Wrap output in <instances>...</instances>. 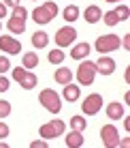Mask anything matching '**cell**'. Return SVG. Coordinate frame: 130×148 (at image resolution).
I'll return each mask as SVG.
<instances>
[{"mask_svg": "<svg viewBox=\"0 0 130 148\" xmlns=\"http://www.w3.org/2000/svg\"><path fill=\"white\" fill-rule=\"evenodd\" d=\"M124 114H126V110H124V105L117 103V101H113V103L107 105V116H109L111 120H122Z\"/></svg>", "mask_w": 130, "mask_h": 148, "instance_id": "7c38bea8", "label": "cell"}, {"mask_svg": "<svg viewBox=\"0 0 130 148\" xmlns=\"http://www.w3.org/2000/svg\"><path fill=\"white\" fill-rule=\"evenodd\" d=\"M94 64H96V73H102V75H111L113 71H115V60H113L111 56H107V54H102Z\"/></svg>", "mask_w": 130, "mask_h": 148, "instance_id": "30bf717a", "label": "cell"}, {"mask_svg": "<svg viewBox=\"0 0 130 148\" xmlns=\"http://www.w3.org/2000/svg\"><path fill=\"white\" fill-rule=\"evenodd\" d=\"M2 137H9V127L4 125V122H0V140Z\"/></svg>", "mask_w": 130, "mask_h": 148, "instance_id": "1f68e13d", "label": "cell"}, {"mask_svg": "<svg viewBox=\"0 0 130 148\" xmlns=\"http://www.w3.org/2000/svg\"><path fill=\"white\" fill-rule=\"evenodd\" d=\"M100 140H102V144L107 146V148H115L119 144V133H117V129L113 125H104L102 129H100Z\"/></svg>", "mask_w": 130, "mask_h": 148, "instance_id": "ba28073f", "label": "cell"}, {"mask_svg": "<svg viewBox=\"0 0 130 148\" xmlns=\"http://www.w3.org/2000/svg\"><path fill=\"white\" fill-rule=\"evenodd\" d=\"M94 47H96V52H100V54L115 52V49L119 47V37H117V34H102V37L96 39Z\"/></svg>", "mask_w": 130, "mask_h": 148, "instance_id": "5b68a950", "label": "cell"}, {"mask_svg": "<svg viewBox=\"0 0 130 148\" xmlns=\"http://www.w3.org/2000/svg\"><path fill=\"white\" fill-rule=\"evenodd\" d=\"M47 146H49L47 140H34L32 144H30V148H47Z\"/></svg>", "mask_w": 130, "mask_h": 148, "instance_id": "f1b7e54d", "label": "cell"}, {"mask_svg": "<svg viewBox=\"0 0 130 148\" xmlns=\"http://www.w3.org/2000/svg\"><path fill=\"white\" fill-rule=\"evenodd\" d=\"M53 39H56L58 47H68V45H73L75 41H77V30H75L73 26H64V28H60L56 32Z\"/></svg>", "mask_w": 130, "mask_h": 148, "instance_id": "52a82bcc", "label": "cell"}, {"mask_svg": "<svg viewBox=\"0 0 130 148\" xmlns=\"http://www.w3.org/2000/svg\"><path fill=\"white\" fill-rule=\"evenodd\" d=\"M100 110H102V97L98 95V92L88 95L86 99H83V103H81V112H83V114H88V116L98 114Z\"/></svg>", "mask_w": 130, "mask_h": 148, "instance_id": "8992f818", "label": "cell"}, {"mask_svg": "<svg viewBox=\"0 0 130 148\" xmlns=\"http://www.w3.org/2000/svg\"><path fill=\"white\" fill-rule=\"evenodd\" d=\"M11 69V62H9L7 56H0V73H7V71Z\"/></svg>", "mask_w": 130, "mask_h": 148, "instance_id": "83f0119b", "label": "cell"}, {"mask_svg": "<svg viewBox=\"0 0 130 148\" xmlns=\"http://www.w3.org/2000/svg\"><path fill=\"white\" fill-rule=\"evenodd\" d=\"M0 28H2V26H0Z\"/></svg>", "mask_w": 130, "mask_h": 148, "instance_id": "8d00e7d4", "label": "cell"}, {"mask_svg": "<svg viewBox=\"0 0 130 148\" xmlns=\"http://www.w3.org/2000/svg\"><path fill=\"white\" fill-rule=\"evenodd\" d=\"M53 79L58 82V84H68V82H73V71L71 69H66V67H60L56 71V75H53Z\"/></svg>", "mask_w": 130, "mask_h": 148, "instance_id": "d6986e66", "label": "cell"}, {"mask_svg": "<svg viewBox=\"0 0 130 148\" xmlns=\"http://www.w3.org/2000/svg\"><path fill=\"white\" fill-rule=\"evenodd\" d=\"M104 2H122V0H104Z\"/></svg>", "mask_w": 130, "mask_h": 148, "instance_id": "d590c367", "label": "cell"}, {"mask_svg": "<svg viewBox=\"0 0 130 148\" xmlns=\"http://www.w3.org/2000/svg\"><path fill=\"white\" fill-rule=\"evenodd\" d=\"M9 114H11V103L9 101H0V120L7 118Z\"/></svg>", "mask_w": 130, "mask_h": 148, "instance_id": "484cf974", "label": "cell"}, {"mask_svg": "<svg viewBox=\"0 0 130 148\" xmlns=\"http://www.w3.org/2000/svg\"><path fill=\"white\" fill-rule=\"evenodd\" d=\"M4 4H7V7H19V0H4Z\"/></svg>", "mask_w": 130, "mask_h": 148, "instance_id": "d6a6232c", "label": "cell"}, {"mask_svg": "<svg viewBox=\"0 0 130 148\" xmlns=\"http://www.w3.org/2000/svg\"><path fill=\"white\" fill-rule=\"evenodd\" d=\"M62 95H64V99H66V101H71V103H73V101L79 99L81 90H79V86H75L73 82H68V84H64V92Z\"/></svg>", "mask_w": 130, "mask_h": 148, "instance_id": "2e32d148", "label": "cell"}, {"mask_svg": "<svg viewBox=\"0 0 130 148\" xmlns=\"http://www.w3.org/2000/svg\"><path fill=\"white\" fill-rule=\"evenodd\" d=\"M64 58H66V54H64L62 49H51V52L47 54V60H49L51 64H62Z\"/></svg>", "mask_w": 130, "mask_h": 148, "instance_id": "44dd1931", "label": "cell"}, {"mask_svg": "<svg viewBox=\"0 0 130 148\" xmlns=\"http://www.w3.org/2000/svg\"><path fill=\"white\" fill-rule=\"evenodd\" d=\"M66 131V125H64V120H51V122H45V125H41V129H38V135L43 137V140H56V137H60Z\"/></svg>", "mask_w": 130, "mask_h": 148, "instance_id": "3957f363", "label": "cell"}, {"mask_svg": "<svg viewBox=\"0 0 130 148\" xmlns=\"http://www.w3.org/2000/svg\"><path fill=\"white\" fill-rule=\"evenodd\" d=\"M100 17H102V11H100V7H98V4H90L86 11H83V19H86L88 24L100 22Z\"/></svg>", "mask_w": 130, "mask_h": 148, "instance_id": "8fae6325", "label": "cell"}, {"mask_svg": "<svg viewBox=\"0 0 130 148\" xmlns=\"http://www.w3.org/2000/svg\"><path fill=\"white\" fill-rule=\"evenodd\" d=\"M0 17H7V4L0 2Z\"/></svg>", "mask_w": 130, "mask_h": 148, "instance_id": "836d02e7", "label": "cell"}, {"mask_svg": "<svg viewBox=\"0 0 130 148\" xmlns=\"http://www.w3.org/2000/svg\"><path fill=\"white\" fill-rule=\"evenodd\" d=\"M36 84H38L36 75L30 73V71H26V73L22 75V79H19V86H22L24 90H32V88H36Z\"/></svg>", "mask_w": 130, "mask_h": 148, "instance_id": "e0dca14e", "label": "cell"}, {"mask_svg": "<svg viewBox=\"0 0 130 148\" xmlns=\"http://www.w3.org/2000/svg\"><path fill=\"white\" fill-rule=\"evenodd\" d=\"M32 45H34L36 49L47 47V45H49V34H47V32H43V30L34 32V34H32Z\"/></svg>", "mask_w": 130, "mask_h": 148, "instance_id": "ac0fdd59", "label": "cell"}, {"mask_svg": "<svg viewBox=\"0 0 130 148\" xmlns=\"http://www.w3.org/2000/svg\"><path fill=\"white\" fill-rule=\"evenodd\" d=\"M94 77H96V64L90 62V60H83L77 67V82L81 86H92Z\"/></svg>", "mask_w": 130, "mask_h": 148, "instance_id": "277c9868", "label": "cell"}, {"mask_svg": "<svg viewBox=\"0 0 130 148\" xmlns=\"http://www.w3.org/2000/svg\"><path fill=\"white\" fill-rule=\"evenodd\" d=\"M64 19H66V22H75V19H79V9L75 7V4H71V7H66L64 9Z\"/></svg>", "mask_w": 130, "mask_h": 148, "instance_id": "7402d4cb", "label": "cell"}, {"mask_svg": "<svg viewBox=\"0 0 130 148\" xmlns=\"http://www.w3.org/2000/svg\"><path fill=\"white\" fill-rule=\"evenodd\" d=\"M115 15H117L119 22H126L128 15H130V9L126 7V4H122V7H117V9H115Z\"/></svg>", "mask_w": 130, "mask_h": 148, "instance_id": "d4e9b609", "label": "cell"}, {"mask_svg": "<svg viewBox=\"0 0 130 148\" xmlns=\"http://www.w3.org/2000/svg\"><path fill=\"white\" fill-rule=\"evenodd\" d=\"M90 52H92L90 43H77V45L71 49V58H75V60H83V58H88Z\"/></svg>", "mask_w": 130, "mask_h": 148, "instance_id": "4fadbf2b", "label": "cell"}, {"mask_svg": "<svg viewBox=\"0 0 130 148\" xmlns=\"http://www.w3.org/2000/svg\"><path fill=\"white\" fill-rule=\"evenodd\" d=\"M32 19H34L36 24H41V26H45V24H49L53 17L47 13V9H45V7H36V9L32 11Z\"/></svg>", "mask_w": 130, "mask_h": 148, "instance_id": "5bb4252c", "label": "cell"}, {"mask_svg": "<svg viewBox=\"0 0 130 148\" xmlns=\"http://www.w3.org/2000/svg\"><path fill=\"white\" fill-rule=\"evenodd\" d=\"M100 19H104V24H107V26H115V24H119V19H117L115 11H107Z\"/></svg>", "mask_w": 130, "mask_h": 148, "instance_id": "cb8c5ba5", "label": "cell"}, {"mask_svg": "<svg viewBox=\"0 0 130 148\" xmlns=\"http://www.w3.org/2000/svg\"><path fill=\"white\" fill-rule=\"evenodd\" d=\"M64 142H66V146H68V148H81L86 140H83L81 131H75V129H73L71 133L66 135V140H64Z\"/></svg>", "mask_w": 130, "mask_h": 148, "instance_id": "9a60e30c", "label": "cell"}, {"mask_svg": "<svg viewBox=\"0 0 130 148\" xmlns=\"http://www.w3.org/2000/svg\"><path fill=\"white\" fill-rule=\"evenodd\" d=\"M4 90H9V79L4 75H0V92H4Z\"/></svg>", "mask_w": 130, "mask_h": 148, "instance_id": "4dcf8cb0", "label": "cell"}, {"mask_svg": "<svg viewBox=\"0 0 130 148\" xmlns=\"http://www.w3.org/2000/svg\"><path fill=\"white\" fill-rule=\"evenodd\" d=\"M0 148H7V142H0Z\"/></svg>", "mask_w": 130, "mask_h": 148, "instance_id": "e575fe53", "label": "cell"}, {"mask_svg": "<svg viewBox=\"0 0 130 148\" xmlns=\"http://www.w3.org/2000/svg\"><path fill=\"white\" fill-rule=\"evenodd\" d=\"M38 103H43V108L47 110V112H51V114H60V110H62L60 95H58L53 88L41 90V95H38Z\"/></svg>", "mask_w": 130, "mask_h": 148, "instance_id": "6da1fadb", "label": "cell"}, {"mask_svg": "<svg viewBox=\"0 0 130 148\" xmlns=\"http://www.w3.org/2000/svg\"><path fill=\"white\" fill-rule=\"evenodd\" d=\"M22 62H24V69H36L38 67L36 52H26V54H24V58H22Z\"/></svg>", "mask_w": 130, "mask_h": 148, "instance_id": "ffe728a7", "label": "cell"}, {"mask_svg": "<svg viewBox=\"0 0 130 148\" xmlns=\"http://www.w3.org/2000/svg\"><path fill=\"white\" fill-rule=\"evenodd\" d=\"M0 49L2 52H7V54H19L22 52V43H19L17 39H13V37H9V34H0Z\"/></svg>", "mask_w": 130, "mask_h": 148, "instance_id": "9c48e42d", "label": "cell"}, {"mask_svg": "<svg viewBox=\"0 0 130 148\" xmlns=\"http://www.w3.org/2000/svg\"><path fill=\"white\" fill-rule=\"evenodd\" d=\"M26 17H28V11L22 7V4L15 7L13 9V15L9 17V22H7L9 30H11L13 34H22L24 30H26Z\"/></svg>", "mask_w": 130, "mask_h": 148, "instance_id": "7a4b0ae2", "label": "cell"}, {"mask_svg": "<svg viewBox=\"0 0 130 148\" xmlns=\"http://www.w3.org/2000/svg\"><path fill=\"white\" fill-rule=\"evenodd\" d=\"M88 127V122L83 120V116H73L71 118V129H75V131H83Z\"/></svg>", "mask_w": 130, "mask_h": 148, "instance_id": "603a6c76", "label": "cell"}, {"mask_svg": "<svg viewBox=\"0 0 130 148\" xmlns=\"http://www.w3.org/2000/svg\"><path fill=\"white\" fill-rule=\"evenodd\" d=\"M26 71H28V69H19V67H17V69H13V79H15V82H19V79H22V75L26 73Z\"/></svg>", "mask_w": 130, "mask_h": 148, "instance_id": "f546056e", "label": "cell"}, {"mask_svg": "<svg viewBox=\"0 0 130 148\" xmlns=\"http://www.w3.org/2000/svg\"><path fill=\"white\" fill-rule=\"evenodd\" d=\"M43 7H45V9H47V13H49V15H51V17H56V15H58V4H56V2H53V0H47V2H45V4H43Z\"/></svg>", "mask_w": 130, "mask_h": 148, "instance_id": "4316f807", "label": "cell"}]
</instances>
